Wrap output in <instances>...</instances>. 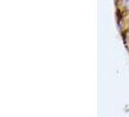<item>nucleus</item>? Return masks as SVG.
I'll use <instances>...</instances> for the list:
<instances>
[{"label": "nucleus", "instance_id": "obj_1", "mask_svg": "<svg viewBox=\"0 0 129 117\" xmlns=\"http://www.w3.org/2000/svg\"><path fill=\"white\" fill-rule=\"evenodd\" d=\"M125 5L129 9V0H125Z\"/></svg>", "mask_w": 129, "mask_h": 117}]
</instances>
